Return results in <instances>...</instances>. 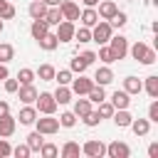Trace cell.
I'll return each instance as SVG.
<instances>
[{"label":"cell","mask_w":158,"mask_h":158,"mask_svg":"<svg viewBox=\"0 0 158 158\" xmlns=\"http://www.w3.org/2000/svg\"><path fill=\"white\" fill-rule=\"evenodd\" d=\"M128 2H133V0H128Z\"/></svg>","instance_id":"cell-57"},{"label":"cell","mask_w":158,"mask_h":158,"mask_svg":"<svg viewBox=\"0 0 158 158\" xmlns=\"http://www.w3.org/2000/svg\"><path fill=\"white\" fill-rule=\"evenodd\" d=\"M37 42H40V47H42V49H47V52H54V49L59 47V40H57V35H54V32H47V35H42Z\"/></svg>","instance_id":"cell-21"},{"label":"cell","mask_w":158,"mask_h":158,"mask_svg":"<svg viewBox=\"0 0 158 158\" xmlns=\"http://www.w3.org/2000/svg\"><path fill=\"white\" fill-rule=\"evenodd\" d=\"M111 106L114 109H128L131 106V94H126L123 89H116L111 94Z\"/></svg>","instance_id":"cell-13"},{"label":"cell","mask_w":158,"mask_h":158,"mask_svg":"<svg viewBox=\"0 0 158 158\" xmlns=\"http://www.w3.org/2000/svg\"><path fill=\"white\" fill-rule=\"evenodd\" d=\"M128 128H131L136 136H148V131H151V121H148V118H133V121L128 123Z\"/></svg>","instance_id":"cell-19"},{"label":"cell","mask_w":158,"mask_h":158,"mask_svg":"<svg viewBox=\"0 0 158 158\" xmlns=\"http://www.w3.org/2000/svg\"><path fill=\"white\" fill-rule=\"evenodd\" d=\"M52 96H54V101H57V104H69V101H72V89H69L67 84H59V86H57V91H54Z\"/></svg>","instance_id":"cell-24"},{"label":"cell","mask_w":158,"mask_h":158,"mask_svg":"<svg viewBox=\"0 0 158 158\" xmlns=\"http://www.w3.org/2000/svg\"><path fill=\"white\" fill-rule=\"evenodd\" d=\"M54 72H57V69H54L52 64H40V69L35 72V77L42 79V81H54Z\"/></svg>","instance_id":"cell-25"},{"label":"cell","mask_w":158,"mask_h":158,"mask_svg":"<svg viewBox=\"0 0 158 158\" xmlns=\"http://www.w3.org/2000/svg\"><path fill=\"white\" fill-rule=\"evenodd\" d=\"M12 57H15V47H12V44H7V42H0V62H2V64H7Z\"/></svg>","instance_id":"cell-33"},{"label":"cell","mask_w":158,"mask_h":158,"mask_svg":"<svg viewBox=\"0 0 158 158\" xmlns=\"http://www.w3.org/2000/svg\"><path fill=\"white\" fill-rule=\"evenodd\" d=\"M106 156H109V158H128V156H131V148H128V143H123V141H111V143L106 146Z\"/></svg>","instance_id":"cell-7"},{"label":"cell","mask_w":158,"mask_h":158,"mask_svg":"<svg viewBox=\"0 0 158 158\" xmlns=\"http://www.w3.org/2000/svg\"><path fill=\"white\" fill-rule=\"evenodd\" d=\"M59 126H64V128L77 126V116H74V111H64V114L59 116Z\"/></svg>","instance_id":"cell-37"},{"label":"cell","mask_w":158,"mask_h":158,"mask_svg":"<svg viewBox=\"0 0 158 158\" xmlns=\"http://www.w3.org/2000/svg\"><path fill=\"white\" fill-rule=\"evenodd\" d=\"M111 81H114V72H111V67H109V64L99 67V69H96V74H94V84L106 86V84H111Z\"/></svg>","instance_id":"cell-14"},{"label":"cell","mask_w":158,"mask_h":158,"mask_svg":"<svg viewBox=\"0 0 158 158\" xmlns=\"http://www.w3.org/2000/svg\"><path fill=\"white\" fill-rule=\"evenodd\" d=\"M37 116H40V114H37V109H35V106H30V104H25V106L20 109V116H17V118H20V123H22V126H32Z\"/></svg>","instance_id":"cell-15"},{"label":"cell","mask_w":158,"mask_h":158,"mask_svg":"<svg viewBox=\"0 0 158 158\" xmlns=\"http://www.w3.org/2000/svg\"><path fill=\"white\" fill-rule=\"evenodd\" d=\"M5 2H7V0H0V10H2V7H5Z\"/></svg>","instance_id":"cell-55"},{"label":"cell","mask_w":158,"mask_h":158,"mask_svg":"<svg viewBox=\"0 0 158 158\" xmlns=\"http://www.w3.org/2000/svg\"><path fill=\"white\" fill-rule=\"evenodd\" d=\"M30 153H32V151H30V146H27V143H22V146L12 148V156H15V158H27Z\"/></svg>","instance_id":"cell-45"},{"label":"cell","mask_w":158,"mask_h":158,"mask_svg":"<svg viewBox=\"0 0 158 158\" xmlns=\"http://www.w3.org/2000/svg\"><path fill=\"white\" fill-rule=\"evenodd\" d=\"M5 114H10V104L7 101H0V116H5Z\"/></svg>","instance_id":"cell-52"},{"label":"cell","mask_w":158,"mask_h":158,"mask_svg":"<svg viewBox=\"0 0 158 158\" xmlns=\"http://www.w3.org/2000/svg\"><path fill=\"white\" fill-rule=\"evenodd\" d=\"M81 2H84V7H96L101 0H81Z\"/></svg>","instance_id":"cell-53"},{"label":"cell","mask_w":158,"mask_h":158,"mask_svg":"<svg viewBox=\"0 0 158 158\" xmlns=\"http://www.w3.org/2000/svg\"><path fill=\"white\" fill-rule=\"evenodd\" d=\"M148 156H151V158H158V143H156V141L148 146Z\"/></svg>","instance_id":"cell-50"},{"label":"cell","mask_w":158,"mask_h":158,"mask_svg":"<svg viewBox=\"0 0 158 158\" xmlns=\"http://www.w3.org/2000/svg\"><path fill=\"white\" fill-rule=\"evenodd\" d=\"M35 126L42 136H52L59 131V118H54V114H44V118H35Z\"/></svg>","instance_id":"cell-4"},{"label":"cell","mask_w":158,"mask_h":158,"mask_svg":"<svg viewBox=\"0 0 158 158\" xmlns=\"http://www.w3.org/2000/svg\"><path fill=\"white\" fill-rule=\"evenodd\" d=\"M12 17H15V5L5 2V7L0 10V20H12Z\"/></svg>","instance_id":"cell-46"},{"label":"cell","mask_w":158,"mask_h":158,"mask_svg":"<svg viewBox=\"0 0 158 158\" xmlns=\"http://www.w3.org/2000/svg\"><path fill=\"white\" fill-rule=\"evenodd\" d=\"M116 10H118V5L114 2V0H101L99 2V20H111L114 15H116Z\"/></svg>","instance_id":"cell-12"},{"label":"cell","mask_w":158,"mask_h":158,"mask_svg":"<svg viewBox=\"0 0 158 158\" xmlns=\"http://www.w3.org/2000/svg\"><path fill=\"white\" fill-rule=\"evenodd\" d=\"M148 121L151 123H158V99H153L151 106H148Z\"/></svg>","instance_id":"cell-44"},{"label":"cell","mask_w":158,"mask_h":158,"mask_svg":"<svg viewBox=\"0 0 158 158\" xmlns=\"http://www.w3.org/2000/svg\"><path fill=\"white\" fill-rule=\"evenodd\" d=\"M35 79H37V77H35V69H27V67H25V69L17 72V81H20V84H32Z\"/></svg>","instance_id":"cell-34"},{"label":"cell","mask_w":158,"mask_h":158,"mask_svg":"<svg viewBox=\"0 0 158 158\" xmlns=\"http://www.w3.org/2000/svg\"><path fill=\"white\" fill-rule=\"evenodd\" d=\"M0 32H2V20H0Z\"/></svg>","instance_id":"cell-56"},{"label":"cell","mask_w":158,"mask_h":158,"mask_svg":"<svg viewBox=\"0 0 158 158\" xmlns=\"http://www.w3.org/2000/svg\"><path fill=\"white\" fill-rule=\"evenodd\" d=\"M30 32H32V40H40L42 35H47V32H49V25L44 22V17H40V20H32V25H30Z\"/></svg>","instance_id":"cell-20"},{"label":"cell","mask_w":158,"mask_h":158,"mask_svg":"<svg viewBox=\"0 0 158 158\" xmlns=\"http://www.w3.org/2000/svg\"><path fill=\"white\" fill-rule=\"evenodd\" d=\"M72 84V94H77V96H86L89 94V89L94 86V79H89V77H77V79H72L69 81Z\"/></svg>","instance_id":"cell-5"},{"label":"cell","mask_w":158,"mask_h":158,"mask_svg":"<svg viewBox=\"0 0 158 158\" xmlns=\"http://www.w3.org/2000/svg\"><path fill=\"white\" fill-rule=\"evenodd\" d=\"M89 111H91V101L89 99H77L74 101V116L77 118H84Z\"/></svg>","instance_id":"cell-26"},{"label":"cell","mask_w":158,"mask_h":158,"mask_svg":"<svg viewBox=\"0 0 158 158\" xmlns=\"http://www.w3.org/2000/svg\"><path fill=\"white\" fill-rule=\"evenodd\" d=\"M156 59H158L156 49H151V47H148V49H146V54L141 57V64H146V67H148V64H156Z\"/></svg>","instance_id":"cell-42"},{"label":"cell","mask_w":158,"mask_h":158,"mask_svg":"<svg viewBox=\"0 0 158 158\" xmlns=\"http://www.w3.org/2000/svg\"><path fill=\"white\" fill-rule=\"evenodd\" d=\"M79 57H81V59H84V64H86V67H89V64H94V62H96V52H91V49H86V52H81V54H79Z\"/></svg>","instance_id":"cell-49"},{"label":"cell","mask_w":158,"mask_h":158,"mask_svg":"<svg viewBox=\"0 0 158 158\" xmlns=\"http://www.w3.org/2000/svg\"><path fill=\"white\" fill-rule=\"evenodd\" d=\"M79 20H81L84 27H94V25L99 22V12H96L94 7H84V10L79 12Z\"/></svg>","instance_id":"cell-18"},{"label":"cell","mask_w":158,"mask_h":158,"mask_svg":"<svg viewBox=\"0 0 158 158\" xmlns=\"http://www.w3.org/2000/svg\"><path fill=\"white\" fill-rule=\"evenodd\" d=\"M7 156H12V146L5 138H0V158H7Z\"/></svg>","instance_id":"cell-48"},{"label":"cell","mask_w":158,"mask_h":158,"mask_svg":"<svg viewBox=\"0 0 158 158\" xmlns=\"http://www.w3.org/2000/svg\"><path fill=\"white\" fill-rule=\"evenodd\" d=\"M7 77H10V72H7V64H2V62H0V81H2V79H7Z\"/></svg>","instance_id":"cell-51"},{"label":"cell","mask_w":158,"mask_h":158,"mask_svg":"<svg viewBox=\"0 0 158 158\" xmlns=\"http://www.w3.org/2000/svg\"><path fill=\"white\" fill-rule=\"evenodd\" d=\"M59 10H62V17L64 20H79V5L74 2V0H62L59 2Z\"/></svg>","instance_id":"cell-10"},{"label":"cell","mask_w":158,"mask_h":158,"mask_svg":"<svg viewBox=\"0 0 158 158\" xmlns=\"http://www.w3.org/2000/svg\"><path fill=\"white\" fill-rule=\"evenodd\" d=\"M146 49H148V44H146V42H133V44L128 47V52H131V57H133L136 62H141V57L146 54Z\"/></svg>","instance_id":"cell-32"},{"label":"cell","mask_w":158,"mask_h":158,"mask_svg":"<svg viewBox=\"0 0 158 158\" xmlns=\"http://www.w3.org/2000/svg\"><path fill=\"white\" fill-rule=\"evenodd\" d=\"M143 89L148 91V96H151V99H158V77H156V74L146 77V84H143Z\"/></svg>","instance_id":"cell-28"},{"label":"cell","mask_w":158,"mask_h":158,"mask_svg":"<svg viewBox=\"0 0 158 158\" xmlns=\"http://www.w3.org/2000/svg\"><path fill=\"white\" fill-rule=\"evenodd\" d=\"M74 30H77V27H74L72 20H62V22L57 25V32H54V35H57L59 42H72V40H74Z\"/></svg>","instance_id":"cell-8"},{"label":"cell","mask_w":158,"mask_h":158,"mask_svg":"<svg viewBox=\"0 0 158 158\" xmlns=\"http://www.w3.org/2000/svg\"><path fill=\"white\" fill-rule=\"evenodd\" d=\"M42 143H44V138H42V133L35 128V131L27 136V146H30V151H37V153H40V146H42Z\"/></svg>","instance_id":"cell-30"},{"label":"cell","mask_w":158,"mask_h":158,"mask_svg":"<svg viewBox=\"0 0 158 158\" xmlns=\"http://www.w3.org/2000/svg\"><path fill=\"white\" fill-rule=\"evenodd\" d=\"M111 118H114V123H116L118 128H128V123L133 121V116L128 114V109H116V111L111 114Z\"/></svg>","instance_id":"cell-17"},{"label":"cell","mask_w":158,"mask_h":158,"mask_svg":"<svg viewBox=\"0 0 158 158\" xmlns=\"http://www.w3.org/2000/svg\"><path fill=\"white\" fill-rule=\"evenodd\" d=\"M2 81H5V91H7V94H15V91H17V86H20V81H17V79H10V77H7V79H2Z\"/></svg>","instance_id":"cell-47"},{"label":"cell","mask_w":158,"mask_h":158,"mask_svg":"<svg viewBox=\"0 0 158 158\" xmlns=\"http://www.w3.org/2000/svg\"><path fill=\"white\" fill-rule=\"evenodd\" d=\"M57 153H59V148H57L54 143H42V146H40V156H42V158H54Z\"/></svg>","instance_id":"cell-38"},{"label":"cell","mask_w":158,"mask_h":158,"mask_svg":"<svg viewBox=\"0 0 158 158\" xmlns=\"http://www.w3.org/2000/svg\"><path fill=\"white\" fill-rule=\"evenodd\" d=\"M114 111H116V109L111 106V101H106V99H104V101H99V109H96V114H99L101 118H111V114H114Z\"/></svg>","instance_id":"cell-35"},{"label":"cell","mask_w":158,"mask_h":158,"mask_svg":"<svg viewBox=\"0 0 158 158\" xmlns=\"http://www.w3.org/2000/svg\"><path fill=\"white\" fill-rule=\"evenodd\" d=\"M64 158H77L79 153H81V146L79 143H74V141H67L64 146H62V151H59Z\"/></svg>","instance_id":"cell-27"},{"label":"cell","mask_w":158,"mask_h":158,"mask_svg":"<svg viewBox=\"0 0 158 158\" xmlns=\"http://www.w3.org/2000/svg\"><path fill=\"white\" fill-rule=\"evenodd\" d=\"M123 91L126 94H141L143 91V81L138 77H126L123 79Z\"/></svg>","instance_id":"cell-22"},{"label":"cell","mask_w":158,"mask_h":158,"mask_svg":"<svg viewBox=\"0 0 158 158\" xmlns=\"http://www.w3.org/2000/svg\"><path fill=\"white\" fill-rule=\"evenodd\" d=\"M42 2H44V5H59L62 0H42Z\"/></svg>","instance_id":"cell-54"},{"label":"cell","mask_w":158,"mask_h":158,"mask_svg":"<svg viewBox=\"0 0 158 158\" xmlns=\"http://www.w3.org/2000/svg\"><path fill=\"white\" fill-rule=\"evenodd\" d=\"M111 32H114V27L109 25V20H99V22L91 27V42L106 44V42L111 40Z\"/></svg>","instance_id":"cell-1"},{"label":"cell","mask_w":158,"mask_h":158,"mask_svg":"<svg viewBox=\"0 0 158 158\" xmlns=\"http://www.w3.org/2000/svg\"><path fill=\"white\" fill-rule=\"evenodd\" d=\"M47 7H49V5H44L42 0H32V2H30V7H27V12H30V17H32V20H40V17H44Z\"/></svg>","instance_id":"cell-23"},{"label":"cell","mask_w":158,"mask_h":158,"mask_svg":"<svg viewBox=\"0 0 158 158\" xmlns=\"http://www.w3.org/2000/svg\"><path fill=\"white\" fill-rule=\"evenodd\" d=\"M74 40H79V44H86V42H91V27H77L74 30Z\"/></svg>","instance_id":"cell-31"},{"label":"cell","mask_w":158,"mask_h":158,"mask_svg":"<svg viewBox=\"0 0 158 158\" xmlns=\"http://www.w3.org/2000/svg\"><path fill=\"white\" fill-rule=\"evenodd\" d=\"M15 94H17V99H20L22 104H35V99H37L40 91L35 89V84H20Z\"/></svg>","instance_id":"cell-9"},{"label":"cell","mask_w":158,"mask_h":158,"mask_svg":"<svg viewBox=\"0 0 158 158\" xmlns=\"http://www.w3.org/2000/svg\"><path fill=\"white\" fill-rule=\"evenodd\" d=\"M74 77H72V69H59V72H54V81L57 84H69Z\"/></svg>","instance_id":"cell-40"},{"label":"cell","mask_w":158,"mask_h":158,"mask_svg":"<svg viewBox=\"0 0 158 158\" xmlns=\"http://www.w3.org/2000/svg\"><path fill=\"white\" fill-rule=\"evenodd\" d=\"M81 121H84V126L94 128V126H99V123H101V116H99V114H96V111L91 109V111H89V114H86V116H84Z\"/></svg>","instance_id":"cell-41"},{"label":"cell","mask_w":158,"mask_h":158,"mask_svg":"<svg viewBox=\"0 0 158 158\" xmlns=\"http://www.w3.org/2000/svg\"><path fill=\"white\" fill-rule=\"evenodd\" d=\"M57 106H59V104L54 101V96H52L49 91H40L37 99H35V109H37V114H54Z\"/></svg>","instance_id":"cell-3"},{"label":"cell","mask_w":158,"mask_h":158,"mask_svg":"<svg viewBox=\"0 0 158 158\" xmlns=\"http://www.w3.org/2000/svg\"><path fill=\"white\" fill-rule=\"evenodd\" d=\"M69 69H72V74H74V72H77V74H81V72L86 69V64H84V59H81V57H74V59H72V64H69Z\"/></svg>","instance_id":"cell-43"},{"label":"cell","mask_w":158,"mask_h":158,"mask_svg":"<svg viewBox=\"0 0 158 158\" xmlns=\"http://www.w3.org/2000/svg\"><path fill=\"white\" fill-rule=\"evenodd\" d=\"M106 47L111 49L114 62H118V59H123V57L128 54V40H126L123 35H118V37H114V35H111V40L106 42Z\"/></svg>","instance_id":"cell-2"},{"label":"cell","mask_w":158,"mask_h":158,"mask_svg":"<svg viewBox=\"0 0 158 158\" xmlns=\"http://www.w3.org/2000/svg\"><path fill=\"white\" fill-rule=\"evenodd\" d=\"M81 153L89 156V158H101V156H106V146H104L101 141L91 138V141H86V143L81 146Z\"/></svg>","instance_id":"cell-6"},{"label":"cell","mask_w":158,"mask_h":158,"mask_svg":"<svg viewBox=\"0 0 158 158\" xmlns=\"http://www.w3.org/2000/svg\"><path fill=\"white\" fill-rule=\"evenodd\" d=\"M62 20H64V17H62L59 5H49V7H47V12H44V22H47L49 27H57Z\"/></svg>","instance_id":"cell-16"},{"label":"cell","mask_w":158,"mask_h":158,"mask_svg":"<svg viewBox=\"0 0 158 158\" xmlns=\"http://www.w3.org/2000/svg\"><path fill=\"white\" fill-rule=\"evenodd\" d=\"M126 22H128V15H126V12H121V10H116V15L109 20V25H111V27H123Z\"/></svg>","instance_id":"cell-39"},{"label":"cell","mask_w":158,"mask_h":158,"mask_svg":"<svg viewBox=\"0 0 158 158\" xmlns=\"http://www.w3.org/2000/svg\"><path fill=\"white\" fill-rule=\"evenodd\" d=\"M15 128H17V118H12L10 114L0 116V138H7V136H12V133H15Z\"/></svg>","instance_id":"cell-11"},{"label":"cell","mask_w":158,"mask_h":158,"mask_svg":"<svg viewBox=\"0 0 158 158\" xmlns=\"http://www.w3.org/2000/svg\"><path fill=\"white\" fill-rule=\"evenodd\" d=\"M96 59H99V62H104V64H111V62H114V57H111V49H109L106 44H99Z\"/></svg>","instance_id":"cell-36"},{"label":"cell","mask_w":158,"mask_h":158,"mask_svg":"<svg viewBox=\"0 0 158 158\" xmlns=\"http://www.w3.org/2000/svg\"><path fill=\"white\" fill-rule=\"evenodd\" d=\"M86 96H89V101H91V104H99V101H104V99H106V91H104V86H101V84H94V86L89 89V94H86Z\"/></svg>","instance_id":"cell-29"}]
</instances>
